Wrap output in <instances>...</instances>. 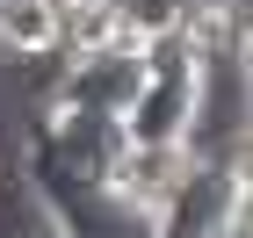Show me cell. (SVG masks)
I'll list each match as a JSON object with an SVG mask.
<instances>
[{"label": "cell", "instance_id": "8", "mask_svg": "<svg viewBox=\"0 0 253 238\" xmlns=\"http://www.w3.org/2000/svg\"><path fill=\"white\" fill-rule=\"evenodd\" d=\"M224 65H232V72H239V79L253 87V15L239 22V36H232V58H224Z\"/></svg>", "mask_w": 253, "mask_h": 238}, {"label": "cell", "instance_id": "10", "mask_svg": "<svg viewBox=\"0 0 253 238\" xmlns=\"http://www.w3.org/2000/svg\"><path fill=\"white\" fill-rule=\"evenodd\" d=\"M246 123H253V87H246Z\"/></svg>", "mask_w": 253, "mask_h": 238}, {"label": "cell", "instance_id": "5", "mask_svg": "<svg viewBox=\"0 0 253 238\" xmlns=\"http://www.w3.org/2000/svg\"><path fill=\"white\" fill-rule=\"evenodd\" d=\"M109 22H116V43H137V51H159L188 29V7L195 0H101Z\"/></svg>", "mask_w": 253, "mask_h": 238}, {"label": "cell", "instance_id": "11", "mask_svg": "<svg viewBox=\"0 0 253 238\" xmlns=\"http://www.w3.org/2000/svg\"><path fill=\"white\" fill-rule=\"evenodd\" d=\"M73 7H94V0H73Z\"/></svg>", "mask_w": 253, "mask_h": 238}, {"label": "cell", "instance_id": "2", "mask_svg": "<svg viewBox=\"0 0 253 238\" xmlns=\"http://www.w3.org/2000/svg\"><path fill=\"white\" fill-rule=\"evenodd\" d=\"M210 72H217V58H203L188 36L159 43L137 101L123 108V144H195L203 108H210Z\"/></svg>", "mask_w": 253, "mask_h": 238}, {"label": "cell", "instance_id": "4", "mask_svg": "<svg viewBox=\"0 0 253 238\" xmlns=\"http://www.w3.org/2000/svg\"><path fill=\"white\" fill-rule=\"evenodd\" d=\"M224 195H232V166L224 159H203L195 180L152 217L159 238H224Z\"/></svg>", "mask_w": 253, "mask_h": 238}, {"label": "cell", "instance_id": "7", "mask_svg": "<svg viewBox=\"0 0 253 238\" xmlns=\"http://www.w3.org/2000/svg\"><path fill=\"white\" fill-rule=\"evenodd\" d=\"M224 166H232V180H253V123L224 144Z\"/></svg>", "mask_w": 253, "mask_h": 238}, {"label": "cell", "instance_id": "6", "mask_svg": "<svg viewBox=\"0 0 253 238\" xmlns=\"http://www.w3.org/2000/svg\"><path fill=\"white\" fill-rule=\"evenodd\" d=\"M224 238H253V180H232L224 195Z\"/></svg>", "mask_w": 253, "mask_h": 238}, {"label": "cell", "instance_id": "1", "mask_svg": "<svg viewBox=\"0 0 253 238\" xmlns=\"http://www.w3.org/2000/svg\"><path fill=\"white\" fill-rule=\"evenodd\" d=\"M22 180H29V209L43 217V238H159V224L123 202L94 166L65 152L58 123L29 116L22 130Z\"/></svg>", "mask_w": 253, "mask_h": 238}, {"label": "cell", "instance_id": "3", "mask_svg": "<svg viewBox=\"0 0 253 238\" xmlns=\"http://www.w3.org/2000/svg\"><path fill=\"white\" fill-rule=\"evenodd\" d=\"M73 43V0H0V58L43 65Z\"/></svg>", "mask_w": 253, "mask_h": 238}, {"label": "cell", "instance_id": "9", "mask_svg": "<svg viewBox=\"0 0 253 238\" xmlns=\"http://www.w3.org/2000/svg\"><path fill=\"white\" fill-rule=\"evenodd\" d=\"M217 7H232V15H239V22H246V15H253V0H217Z\"/></svg>", "mask_w": 253, "mask_h": 238}]
</instances>
